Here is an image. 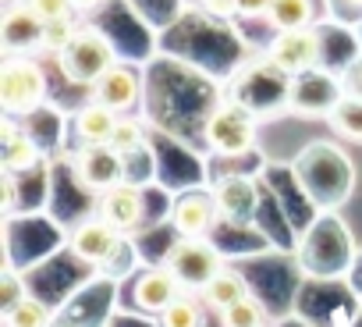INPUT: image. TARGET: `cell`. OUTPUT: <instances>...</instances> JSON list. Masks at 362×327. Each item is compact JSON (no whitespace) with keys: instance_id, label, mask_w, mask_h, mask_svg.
Returning a JSON list of instances; mask_svg holds the SVG:
<instances>
[{"instance_id":"1","label":"cell","mask_w":362,"mask_h":327,"mask_svg":"<svg viewBox=\"0 0 362 327\" xmlns=\"http://www.w3.org/2000/svg\"><path fill=\"white\" fill-rule=\"evenodd\" d=\"M330 160V146H316V149H305L298 160H295V175H298V185L320 203V207H334V203H344L348 200V189H351V168H348V156L341 153L334 160V168L327 171L323 164Z\"/></svg>"},{"instance_id":"2","label":"cell","mask_w":362,"mask_h":327,"mask_svg":"<svg viewBox=\"0 0 362 327\" xmlns=\"http://www.w3.org/2000/svg\"><path fill=\"white\" fill-rule=\"evenodd\" d=\"M61 57V71L68 82L75 86H96L114 64V43L100 33V29H78L75 40L57 54Z\"/></svg>"},{"instance_id":"3","label":"cell","mask_w":362,"mask_h":327,"mask_svg":"<svg viewBox=\"0 0 362 327\" xmlns=\"http://www.w3.org/2000/svg\"><path fill=\"white\" fill-rule=\"evenodd\" d=\"M47 100V75L36 61L11 54L0 68V103L11 117H25L40 110Z\"/></svg>"},{"instance_id":"4","label":"cell","mask_w":362,"mask_h":327,"mask_svg":"<svg viewBox=\"0 0 362 327\" xmlns=\"http://www.w3.org/2000/svg\"><path fill=\"white\" fill-rule=\"evenodd\" d=\"M167 267L177 274L181 285L203 288V285L224 267V260H221V253L214 249L210 239H185V235H181V239L170 246V253H167Z\"/></svg>"},{"instance_id":"5","label":"cell","mask_w":362,"mask_h":327,"mask_svg":"<svg viewBox=\"0 0 362 327\" xmlns=\"http://www.w3.org/2000/svg\"><path fill=\"white\" fill-rule=\"evenodd\" d=\"M221 221V207L214 189H185L170 207V224L185 239H210Z\"/></svg>"},{"instance_id":"6","label":"cell","mask_w":362,"mask_h":327,"mask_svg":"<svg viewBox=\"0 0 362 327\" xmlns=\"http://www.w3.org/2000/svg\"><path fill=\"white\" fill-rule=\"evenodd\" d=\"M124 156L114 146H82L71 160L75 182L89 193H107L110 185H117L124 178Z\"/></svg>"},{"instance_id":"7","label":"cell","mask_w":362,"mask_h":327,"mask_svg":"<svg viewBox=\"0 0 362 327\" xmlns=\"http://www.w3.org/2000/svg\"><path fill=\"white\" fill-rule=\"evenodd\" d=\"M270 64L281 75H302L320 64V36L313 29H284L270 43Z\"/></svg>"},{"instance_id":"8","label":"cell","mask_w":362,"mask_h":327,"mask_svg":"<svg viewBox=\"0 0 362 327\" xmlns=\"http://www.w3.org/2000/svg\"><path fill=\"white\" fill-rule=\"evenodd\" d=\"M206 139L221 153H245L252 146V139H256V117H252V110L242 107V103H224L210 117Z\"/></svg>"},{"instance_id":"9","label":"cell","mask_w":362,"mask_h":327,"mask_svg":"<svg viewBox=\"0 0 362 327\" xmlns=\"http://www.w3.org/2000/svg\"><path fill=\"white\" fill-rule=\"evenodd\" d=\"M121 249V231L110 228L103 217H93V221H82L75 231H71V253L93 267L107 263L114 253Z\"/></svg>"},{"instance_id":"10","label":"cell","mask_w":362,"mask_h":327,"mask_svg":"<svg viewBox=\"0 0 362 327\" xmlns=\"http://www.w3.org/2000/svg\"><path fill=\"white\" fill-rule=\"evenodd\" d=\"M177 274L163 263V267H146L139 277H135V288H132V299L142 313H163L181 292H177Z\"/></svg>"},{"instance_id":"11","label":"cell","mask_w":362,"mask_h":327,"mask_svg":"<svg viewBox=\"0 0 362 327\" xmlns=\"http://www.w3.org/2000/svg\"><path fill=\"white\" fill-rule=\"evenodd\" d=\"M100 217H103L110 228H117L121 235L135 231V228L142 224V196H139V189H135V185H124V182L110 185V189L100 196Z\"/></svg>"},{"instance_id":"12","label":"cell","mask_w":362,"mask_h":327,"mask_svg":"<svg viewBox=\"0 0 362 327\" xmlns=\"http://www.w3.org/2000/svg\"><path fill=\"white\" fill-rule=\"evenodd\" d=\"M93 100L107 103L110 110H132L139 103V75L128 64H114L96 86H93Z\"/></svg>"},{"instance_id":"13","label":"cell","mask_w":362,"mask_h":327,"mask_svg":"<svg viewBox=\"0 0 362 327\" xmlns=\"http://www.w3.org/2000/svg\"><path fill=\"white\" fill-rule=\"evenodd\" d=\"M214 196H217V207H221V217L228 221H249L256 214V185L242 175H231V178H221L214 185Z\"/></svg>"},{"instance_id":"14","label":"cell","mask_w":362,"mask_h":327,"mask_svg":"<svg viewBox=\"0 0 362 327\" xmlns=\"http://www.w3.org/2000/svg\"><path fill=\"white\" fill-rule=\"evenodd\" d=\"M43 40V18L29 4H15L4 11V47L8 54H22L29 47H40Z\"/></svg>"},{"instance_id":"15","label":"cell","mask_w":362,"mask_h":327,"mask_svg":"<svg viewBox=\"0 0 362 327\" xmlns=\"http://www.w3.org/2000/svg\"><path fill=\"white\" fill-rule=\"evenodd\" d=\"M117 128V110H110L107 103L93 100L75 114V135L82 146H107L110 135Z\"/></svg>"},{"instance_id":"16","label":"cell","mask_w":362,"mask_h":327,"mask_svg":"<svg viewBox=\"0 0 362 327\" xmlns=\"http://www.w3.org/2000/svg\"><path fill=\"white\" fill-rule=\"evenodd\" d=\"M36 160H40L36 139L29 132H22L8 114V121H4V171H29Z\"/></svg>"},{"instance_id":"17","label":"cell","mask_w":362,"mask_h":327,"mask_svg":"<svg viewBox=\"0 0 362 327\" xmlns=\"http://www.w3.org/2000/svg\"><path fill=\"white\" fill-rule=\"evenodd\" d=\"M199 292H203V302H206V306H214L217 313H224L231 302H238L242 295H249V285H245V277H242L238 270L221 267Z\"/></svg>"},{"instance_id":"18","label":"cell","mask_w":362,"mask_h":327,"mask_svg":"<svg viewBox=\"0 0 362 327\" xmlns=\"http://www.w3.org/2000/svg\"><path fill=\"white\" fill-rule=\"evenodd\" d=\"M267 18H270V25L277 33H284V29H309V22H313V0H274Z\"/></svg>"},{"instance_id":"19","label":"cell","mask_w":362,"mask_h":327,"mask_svg":"<svg viewBox=\"0 0 362 327\" xmlns=\"http://www.w3.org/2000/svg\"><path fill=\"white\" fill-rule=\"evenodd\" d=\"M221 323H224V327H267V309H263V302L249 292V295H242L238 302H231V306L221 313Z\"/></svg>"},{"instance_id":"20","label":"cell","mask_w":362,"mask_h":327,"mask_svg":"<svg viewBox=\"0 0 362 327\" xmlns=\"http://www.w3.org/2000/svg\"><path fill=\"white\" fill-rule=\"evenodd\" d=\"M199 323H203V306L196 295H177L160 313V327H199Z\"/></svg>"},{"instance_id":"21","label":"cell","mask_w":362,"mask_h":327,"mask_svg":"<svg viewBox=\"0 0 362 327\" xmlns=\"http://www.w3.org/2000/svg\"><path fill=\"white\" fill-rule=\"evenodd\" d=\"M330 125H334L341 135L362 142V100H358V96H341V103L330 110Z\"/></svg>"},{"instance_id":"22","label":"cell","mask_w":362,"mask_h":327,"mask_svg":"<svg viewBox=\"0 0 362 327\" xmlns=\"http://www.w3.org/2000/svg\"><path fill=\"white\" fill-rule=\"evenodd\" d=\"M4 327H50V309L40 299L25 295L18 306L4 313Z\"/></svg>"},{"instance_id":"23","label":"cell","mask_w":362,"mask_h":327,"mask_svg":"<svg viewBox=\"0 0 362 327\" xmlns=\"http://www.w3.org/2000/svg\"><path fill=\"white\" fill-rule=\"evenodd\" d=\"M75 33H78V25H75L71 18L43 22V40H40V47H43L47 54H61V50L75 40Z\"/></svg>"},{"instance_id":"24","label":"cell","mask_w":362,"mask_h":327,"mask_svg":"<svg viewBox=\"0 0 362 327\" xmlns=\"http://www.w3.org/2000/svg\"><path fill=\"white\" fill-rule=\"evenodd\" d=\"M107 146H114L121 156H128V153L142 149V125H139V121H132V117H117V128H114V135H110V142H107Z\"/></svg>"},{"instance_id":"25","label":"cell","mask_w":362,"mask_h":327,"mask_svg":"<svg viewBox=\"0 0 362 327\" xmlns=\"http://www.w3.org/2000/svg\"><path fill=\"white\" fill-rule=\"evenodd\" d=\"M25 295H29V292L22 288V277H18L11 267H4V274H0V313H8L11 306H18Z\"/></svg>"},{"instance_id":"26","label":"cell","mask_w":362,"mask_h":327,"mask_svg":"<svg viewBox=\"0 0 362 327\" xmlns=\"http://www.w3.org/2000/svg\"><path fill=\"white\" fill-rule=\"evenodd\" d=\"M25 4L43 18V22H57V18H71L75 4L71 0H25Z\"/></svg>"},{"instance_id":"27","label":"cell","mask_w":362,"mask_h":327,"mask_svg":"<svg viewBox=\"0 0 362 327\" xmlns=\"http://www.w3.org/2000/svg\"><path fill=\"white\" fill-rule=\"evenodd\" d=\"M0 185H4V214L15 210L18 203V185H15V171H4V178H0Z\"/></svg>"},{"instance_id":"28","label":"cell","mask_w":362,"mask_h":327,"mask_svg":"<svg viewBox=\"0 0 362 327\" xmlns=\"http://www.w3.org/2000/svg\"><path fill=\"white\" fill-rule=\"evenodd\" d=\"M203 8L217 18H228V15H238V0H203Z\"/></svg>"},{"instance_id":"29","label":"cell","mask_w":362,"mask_h":327,"mask_svg":"<svg viewBox=\"0 0 362 327\" xmlns=\"http://www.w3.org/2000/svg\"><path fill=\"white\" fill-rule=\"evenodd\" d=\"M270 4H274V0H238V15H245V18L270 15Z\"/></svg>"},{"instance_id":"30","label":"cell","mask_w":362,"mask_h":327,"mask_svg":"<svg viewBox=\"0 0 362 327\" xmlns=\"http://www.w3.org/2000/svg\"><path fill=\"white\" fill-rule=\"evenodd\" d=\"M71 4H75V11H89V8L100 4V0H71Z\"/></svg>"},{"instance_id":"31","label":"cell","mask_w":362,"mask_h":327,"mask_svg":"<svg viewBox=\"0 0 362 327\" xmlns=\"http://www.w3.org/2000/svg\"><path fill=\"white\" fill-rule=\"evenodd\" d=\"M348 4H351V8H362V0H348Z\"/></svg>"}]
</instances>
